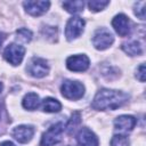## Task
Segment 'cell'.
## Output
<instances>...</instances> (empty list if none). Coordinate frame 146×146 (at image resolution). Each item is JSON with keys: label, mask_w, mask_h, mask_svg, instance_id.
<instances>
[{"label": "cell", "mask_w": 146, "mask_h": 146, "mask_svg": "<svg viewBox=\"0 0 146 146\" xmlns=\"http://www.w3.org/2000/svg\"><path fill=\"white\" fill-rule=\"evenodd\" d=\"M0 146H16L15 144H13L11 141H3L0 144Z\"/></svg>", "instance_id": "25"}, {"label": "cell", "mask_w": 146, "mask_h": 146, "mask_svg": "<svg viewBox=\"0 0 146 146\" xmlns=\"http://www.w3.org/2000/svg\"><path fill=\"white\" fill-rule=\"evenodd\" d=\"M84 27V21L80 17H72L68 19L66 27H65V36L67 40H73L83 32Z\"/></svg>", "instance_id": "7"}, {"label": "cell", "mask_w": 146, "mask_h": 146, "mask_svg": "<svg viewBox=\"0 0 146 146\" xmlns=\"http://www.w3.org/2000/svg\"><path fill=\"white\" fill-rule=\"evenodd\" d=\"M135 15L140 19H145V1H139L135 5Z\"/></svg>", "instance_id": "22"}, {"label": "cell", "mask_w": 146, "mask_h": 146, "mask_svg": "<svg viewBox=\"0 0 146 146\" xmlns=\"http://www.w3.org/2000/svg\"><path fill=\"white\" fill-rule=\"evenodd\" d=\"M24 54H25V49L23 46H19L17 43H11L6 47L3 51V57L11 65H19L23 60Z\"/></svg>", "instance_id": "5"}, {"label": "cell", "mask_w": 146, "mask_h": 146, "mask_svg": "<svg viewBox=\"0 0 146 146\" xmlns=\"http://www.w3.org/2000/svg\"><path fill=\"white\" fill-rule=\"evenodd\" d=\"M111 146H129V139L124 135H115L111 139Z\"/></svg>", "instance_id": "18"}, {"label": "cell", "mask_w": 146, "mask_h": 146, "mask_svg": "<svg viewBox=\"0 0 146 146\" xmlns=\"http://www.w3.org/2000/svg\"><path fill=\"white\" fill-rule=\"evenodd\" d=\"M26 71H27V73H30V75H32L34 78H43L49 72V66L44 59L34 57L30 60V63L26 67Z\"/></svg>", "instance_id": "6"}, {"label": "cell", "mask_w": 146, "mask_h": 146, "mask_svg": "<svg viewBox=\"0 0 146 146\" xmlns=\"http://www.w3.org/2000/svg\"><path fill=\"white\" fill-rule=\"evenodd\" d=\"M112 25H113L114 30L116 31V33L121 36H125L130 33V30H131L130 21L124 14L116 15L112 21Z\"/></svg>", "instance_id": "9"}, {"label": "cell", "mask_w": 146, "mask_h": 146, "mask_svg": "<svg viewBox=\"0 0 146 146\" xmlns=\"http://www.w3.org/2000/svg\"><path fill=\"white\" fill-rule=\"evenodd\" d=\"M3 122H8V120H7V116H6V112H5V110L0 106V125H2V123Z\"/></svg>", "instance_id": "24"}, {"label": "cell", "mask_w": 146, "mask_h": 146, "mask_svg": "<svg viewBox=\"0 0 146 146\" xmlns=\"http://www.w3.org/2000/svg\"><path fill=\"white\" fill-rule=\"evenodd\" d=\"M65 125L63 122H58L52 124L41 137L40 145L41 146H52L62 140V135L64 132Z\"/></svg>", "instance_id": "2"}, {"label": "cell", "mask_w": 146, "mask_h": 146, "mask_svg": "<svg viewBox=\"0 0 146 146\" xmlns=\"http://www.w3.org/2000/svg\"><path fill=\"white\" fill-rule=\"evenodd\" d=\"M5 34L2 33V32H0V47H1V44H2V42H3V40H5Z\"/></svg>", "instance_id": "26"}, {"label": "cell", "mask_w": 146, "mask_h": 146, "mask_svg": "<svg viewBox=\"0 0 146 146\" xmlns=\"http://www.w3.org/2000/svg\"><path fill=\"white\" fill-rule=\"evenodd\" d=\"M39 103H40V99L35 92H29L23 98V107L30 111L35 110L39 106Z\"/></svg>", "instance_id": "16"}, {"label": "cell", "mask_w": 146, "mask_h": 146, "mask_svg": "<svg viewBox=\"0 0 146 146\" xmlns=\"http://www.w3.org/2000/svg\"><path fill=\"white\" fill-rule=\"evenodd\" d=\"M41 108H42V111H44L47 113H56V112H59L60 111L62 105H60V103L57 99L51 98V97H48V98H44L42 100Z\"/></svg>", "instance_id": "14"}, {"label": "cell", "mask_w": 146, "mask_h": 146, "mask_svg": "<svg viewBox=\"0 0 146 146\" xmlns=\"http://www.w3.org/2000/svg\"><path fill=\"white\" fill-rule=\"evenodd\" d=\"M11 135L17 141L25 144L32 139V137L34 135V128L32 125H25V124L18 125V127L14 128Z\"/></svg>", "instance_id": "10"}, {"label": "cell", "mask_w": 146, "mask_h": 146, "mask_svg": "<svg viewBox=\"0 0 146 146\" xmlns=\"http://www.w3.org/2000/svg\"><path fill=\"white\" fill-rule=\"evenodd\" d=\"M137 123V120L131 115H120L114 120L115 130L121 132L131 131Z\"/></svg>", "instance_id": "13"}, {"label": "cell", "mask_w": 146, "mask_h": 146, "mask_svg": "<svg viewBox=\"0 0 146 146\" xmlns=\"http://www.w3.org/2000/svg\"><path fill=\"white\" fill-rule=\"evenodd\" d=\"M122 49L130 56H139L143 54V46L138 41H129L122 44Z\"/></svg>", "instance_id": "15"}, {"label": "cell", "mask_w": 146, "mask_h": 146, "mask_svg": "<svg viewBox=\"0 0 146 146\" xmlns=\"http://www.w3.org/2000/svg\"><path fill=\"white\" fill-rule=\"evenodd\" d=\"M2 88H3V86H2V83L0 82V94H1V91H2Z\"/></svg>", "instance_id": "27"}, {"label": "cell", "mask_w": 146, "mask_h": 146, "mask_svg": "<svg viewBox=\"0 0 146 146\" xmlns=\"http://www.w3.org/2000/svg\"><path fill=\"white\" fill-rule=\"evenodd\" d=\"M136 76H137V79H138L140 82H144V81H145V64H140V65L137 67Z\"/></svg>", "instance_id": "23"}, {"label": "cell", "mask_w": 146, "mask_h": 146, "mask_svg": "<svg viewBox=\"0 0 146 146\" xmlns=\"http://www.w3.org/2000/svg\"><path fill=\"white\" fill-rule=\"evenodd\" d=\"M113 41H114V36L112 32L105 27L98 29L92 36V44L98 50L107 49L113 43Z\"/></svg>", "instance_id": "4"}, {"label": "cell", "mask_w": 146, "mask_h": 146, "mask_svg": "<svg viewBox=\"0 0 146 146\" xmlns=\"http://www.w3.org/2000/svg\"><path fill=\"white\" fill-rule=\"evenodd\" d=\"M62 95L67 99H80L84 95V86L79 81L65 80L60 87Z\"/></svg>", "instance_id": "3"}, {"label": "cell", "mask_w": 146, "mask_h": 146, "mask_svg": "<svg viewBox=\"0 0 146 146\" xmlns=\"http://www.w3.org/2000/svg\"><path fill=\"white\" fill-rule=\"evenodd\" d=\"M129 95L120 91V90H110V89H102L99 90L91 104L92 108L98 111L104 110H116L124 105L129 100Z\"/></svg>", "instance_id": "1"}, {"label": "cell", "mask_w": 146, "mask_h": 146, "mask_svg": "<svg viewBox=\"0 0 146 146\" xmlns=\"http://www.w3.org/2000/svg\"><path fill=\"white\" fill-rule=\"evenodd\" d=\"M110 5V1H103V0H92V1H89L88 2V6L90 8V10L92 11H99V10H103L106 6Z\"/></svg>", "instance_id": "19"}, {"label": "cell", "mask_w": 146, "mask_h": 146, "mask_svg": "<svg viewBox=\"0 0 146 146\" xmlns=\"http://www.w3.org/2000/svg\"><path fill=\"white\" fill-rule=\"evenodd\" d=\"M89 58L86 55H74L66 59V66L73 72H83L89 67Z\"/></svg>", "instance_id": "8"}, {"label": "cell", "mask_w": 146, "mask_h": 146, "mask_svg": "<svg viewBox=\"0 0 146 146\" xmlns=\"http://www.w3.org/2000/svg\"><path fill=\"white\" fill-rule=\"evenodd\" d=\"M80 121H81V115H80V113H79V112H74V113L72 114V117L70 119V121H68V123H67V129H68V132H70V133L76 128V125L80 123Z\"/></svg>", "instance_id": "20"}, {"label": "cell", "mask_w": 146, "mask_h": 146, "mask_svg": "<svg viewBox=\"0 0 146 146\" xmlns=\"http://www.w3.org/2000/svg\"><path fill=\"white\" fill-rule=\"evenodd\" d=\"M63 7L71 14H78L80 11H82L83 7H84V2L83 1H64L63 2Z\"/></svg>", "instance_id": "17"}, {"label": "cell", "mask_w": 146, "mask_h": 146, "mask_svg": "<svg viewBox=\"0 0 146 146\" xmlns=\"http://www.w3.org/2000/svg\"><path fill=\"white\" fill-rule=\"evenodd\" d=\"M16 34H17V39L22 40L23 42H29L32 39V33L27 29H19V30H17Z\"/></svg>", "instance_id": "21"}, {"label": "cell", "mask_w": 146, "mask_h": 146, "mask_svg": "<svg viewBox=\"0 0 146 146\" xmlns=\"http://www.w3.org/2000/svg\"><path fill=\"white\" fill-rule=\"evenodd\" d=\"M76 140L80 146H98L99 141L97 136L88 128H82L76 135Z\"/></svg>", "instance_id": "11"}, {"label": "cell", "mask_w": 146, "mask_h": 146, "mask_svg": "<svg viewBox=\"0 0 146 146\" xmlns=\"http://www.w3.org/2000/svg\"><path fill=\"white\" fill-rule=\"evenodd\" d=\"M25 10L32 16H40L46 13L50 6L49 1H25L23 2Z\"/></svg>", "instance_id": "12"}]
</instances>
